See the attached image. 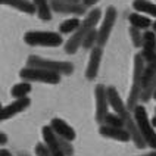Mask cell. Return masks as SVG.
I'll use <instances>...</instances> for the list:
<instances>
[{
	"mask_svg": "<svg viewBox=\"0 0 156 156\" xmlns=\"http://www.w3.org/2000/svg\"><path fill=\"white\" fill-rule=\"evenodd\" d=\"M100 18H102V10H100V9L90 10L86 15V18L83 19L80 28L71 35V38L66 41V44H65V52L68 53V55L77 53V50L80 49V46H83V41H84V38L87 37V34H88L91 30H94L96 25H97V22L100 21Z\"/></svg>",
	"mask_w": 156,
	"mask_h": 156,
	"instance_id": "cell-1",
	"label": "cell"
},
{
	"mask_svg": "<svg viewBox=\"0 0 156 156\" xmlns=\"http://www.w3.org/2000/svg\"><path fill=\"white\" fill-rule=\"evenodd\" d=\"M144 59L143 55L137 53L134 56V74H133V86H131L128 100H127V108L130 112H134V109L139 106V100L141 99V91H143V74H144Z\"/></svg>",
	"mask_w": 156,
	"mask_h": 156,
	"instance_id": "cell-2",
	"label": "cell"
},
{
	"mask_svg": "<svg viewBox=\"0 0 156 156\" xmlns=\"http://www.w3.org/2000/svg\"><path fill=\"white\" fill-rule=\"evenodd\" d=\"M134 119L139 125V130L143 136V139L146 141L149 147H152L153 150H156V131L155 127L152 125V121L149 119L146 108L143 105H139L134 109Z\"/></svg>",
	"mask_w": 156,
	"mask_h": 156,
	"instance_id": "cell-3",
	"label": "cell"
},
{
	"mask_svg": "<svg viewBox=\"0 0 156 156\" xmlns=\"http://www.w3.org/2000/svg\"><path fill=\"white\" fill-rule=\"evenodd\" d=\"M27 66L31 68H41V69H47L61 74V75H71L74 72V65L71 62H63V61H49L40 56H30L27 61Z\"/></svg>",
	"mask_w": 156,
	"mask_h": 156,
	"instance_id": "cell-4",
	"label": "cell"
},
{
	"mask_svg": "<svg viewBox=\"0 0 156 156\" xmlns=\"http://www.w3.org/2000/svg\"><path fill=\"white\" fill-rule=\"evenodd\" d=\"M24 41L28 46H44V47H58L63 43L59 33L53 31H28L24 34Z\"/></svg>",
	"mask_w": 156,
	"mask_h": 156,
	"instance_id": "cell-5",
	"label": "cell"
},
{
	"mask_svg": "<svg viewBox=\"0 0 156 156\" xmlns=\"http://www.w3.org/2000/svg\"><path fill=\"white\" fill-rule=\"evenodd\" d=\"M19 77L24 81H38V83H46V84H59L61 81V74L41 69V68H31V66L21 69Z\"/></svg>",
	"mask_w": 156,
	"mask_h": 156,
	"instance_id": "cell-6",
	"label": "cell"
},
{
	"mask_svg": "<svg viewBox=\"0 0 156 156\" xmlns=\"http://www.w3.org/2000/svg\"><path fill=\"white\" fill-rule=\"evenodd\" d=\"M94 99H96V121L99 124H103L105 116L108 115L109 97H108V87L103 84H97L94 88Z\"/></svg>",
	"mask_w": 156,
	"mask_h": 156,
	"instance_id": "cell-7",
	"label": "cell"
},
{
	"mask_svg": "<svg viewBox=\"0 0 156 156\" xmlns=\"http://www.w3.org/2000/svg\"><path fill=\"white\" fill-rule=\"evenodd\" d=\"M116 9L113 6H109L106 8V12H105L103 21H102V25L99 28V40H97V46L99 47H103L106 41L109 40V35H111V31H112L113 25H115V21H116Z\"/></svg>",
	"mask_w": 156,
	"mask_h": 156,
	"instance_id": "cell-8",
	"label": "cell"
},
{
	"mask_svg": "<svg viewBox=\"0 0 156 156\" xmlns=\"http://www.w3.org/2000/svg\"><path fill=\"white\" fill-rule=\"evenodd\" d=\"M53 12L58 13H63V15H75V16H81L86 15L87 8L83 3H62V2H50Z\"/></svg>",
	"mask_w": 156,
	"mask_h": 156,
	"instance_id": "cell-9",
	"label": "cell"
},
{
	"mask_svg": "<svg viewBox=\"0 0 156 156\" xmlns=\"http://www.w3.org/2000/svg\"><path fill=\"white\" fill-rule=\"evenodd\" d=\"M141 55L146 62H150L156 56V33L155 31H144L143 33V47H141Z\"/></svg>",
	"mask_w": 156,
	"mask_h": 156,
	"instance_id": "cell-10",
	"label": "cell"
},
{
	"mask_svg": "<svg viewBox=\"0 0 156 156\" xmlns=\"http://www.w3.org/2000/svg\"><path fill=\"white\" fill-rule=\"evenodd\" d=\"M41 133H43L44 144L49 147V150L52 152V155L53 156H65L63 152L61 150V146H59V137H58V134L52 130V127H50V125L43 127Z\"/></svg>",
	"mask_w": 156,
	"mask_h": 156,
	"instance_id": "cell-11",
	"label": "cell"
},
{
	"mask_svg": "<svg viewBox=\"0 0 156 156\" xmlns=\"http://www.w3.org/2000/svg\"><path fill=\"white\" fill-rule=\"evenodd\" d=\"M31 103V100L28 99V97H24V99H16L15 102H12L10 105L8 106H5L3 109H2V121H6L9 118H12V116H15L18 113L24 112L27 108L30 106Z\"/></svg>",
	"mask_w": 156,
	"mask_h": 156,
	"instance_id": "cell-12",
	"label": "cell"
},
{
	"mask_svg": "<svg viewBox=\"0 0 156 156\" xmlns=\"http://www.w3.org/2000/svg\"><path fill=\"white\" fill-rule=\"evenodd\" d=\"M102 56H103V50H102V47L96 46L94 49H91L90 61H88V65H87V69H86L87 80H94V78L97 77V72H99V66H100Z\"/></svg>",
	"mask_w": 156,
	"mask_h": 156,
	"instance_id": "cell-13",
	"label": "cell"
},
{
	"mask_svg": "<svg viewBox=\"0 0 156 156\" xmlns=\"http://www.w3.org/2000/svg\"><path fill=\"white\" fill-rule=\"evenodd\" d=\"M50 127L62 139H66V140H69V141H72V140H75V137H77L75 130L71 127L69 124H66L63 119H61V118H53L52 122H50Z\"/></svg>",
	"mask_w": 156,
	"mask_h": 156,
	"instance_id": "cell-14",
	"label": "cell"
},
{
	"mask_svg": "<svg viewBox=\"0 0 156 156\" xmlns=\"http://www.w3.org/2000/svg\"><path fill=\"white\" fill-rule=\"evenodd\" d=\"M99 133L100 136L103 137H108V139L112 140H118V141H130L131 136L130 133L125 130V128H119V127H111V125H102L99 128Z\"/></svg>",
	"mask_w": 156,
	"mask_h": 156,
	"instance_id": "cell-15",
	"label": "cell"
},
{
	"mask_svg": "<svg viewBox=\"0 0 156 156\" xmlns=\"http://www.w3.org/2000/svg\"><path fill=\"white\" fill-rule=\"evenodd\" d=\"M108 97H109V105H111V108L113 109L115 113L121 115L122 112H125L128 109L127 105L122 102L121 96L118 94V90L115 87H108Z\"/></svg>",
	"mask_w": 156,
	"mask_h": 156,
	"instance_id": "cell-16",
	"label": "cell"
},
{
	"mask_svg": "<svg viewBox=\"0 0 156 156\" xmlns=\"http://www.w3.org/2000/svg\"><path fill=\"white\" fill-rule=\"evenodd\" d=\"M2 5L5 6H12L19 12H24L28 15H34L37 13V9H35L34 3L30 2V0H2Z\"/></svg>",
	"mask_w": 156,
	"mask_h": 156,
	"instance_id": "cell-17",
	"label": "cell"
},
{
	"mask_svg": "<svg viewBox=\"0 0 156 156\" xmlns=\"http://www.w3.org/2000/svg\"><path fill=\"white\" fill-rule=\"evenodd\" d=\"M128 21H130L131 27H136V28L144 30V31H147L149 28L153 25V22L150 21V18L144 16V15L140 13V12H133V13H130Z\"/></svg>",
	"mask_w": 156,
	"mask_h": 156,
	"instance_id": "cell-18",
	"label": "cell"
},
{
	"mask_svg": "<svg viewBox=\"0 0 156 156\" xmlns=\"http://www.w3.org/2000/svg\"><path fill=\"white\" fill-rule=\"evenodd\" d=\"M35 9H37V15L41 21H50L52 19V6H50V0H33Z\"/></svg>",
	"mask_w": 156,
	"mask_h": 156,
	"instance_id": "cell-19",
	"label": "cell"
},
{
	"mask_svg": "<svg viewBox=\"0 0 156 156\" xmlns=\"http://www.w3.org/2000/svg\"><path fill=\"white\" fill-rule=\"evenodd\" d=\"M133 8H134L136 12L146 13V15L156 18V5L149 2V0H134L133 2Z\"/></svg>",
	"mask_w": 156,
	"mask_h": 156,
	"instance_id": "cell-20",
	"label": "cell"
},
{
	"mask_svg": "<svg viewBox=\"0 0 156 156\" xmlns=\"http://www.w3.org/2000/svg\"><path fill=\"white\" fill-rule=\"evenodd\" d=\"M83 21H80L78 16H74V18H69L66 21H63L61 25H59V33L62 34H71V33H75L80 25H81Z\"/></svg>",
	"mask_w": 156,
	"mask_h": 156,
	"instance_id": "cell-21",
	"label": "cell"
},
{
	"mask_svg": "<svg viewBox=\"0 0 156 156\" xmlns=\"http://www.w3.org/2000/svg\"><path fill=\"white\" fill-rule=\"evenodd\" d=\"M31 91V84L28 81H24V83H19V84H15L10 90V94L15 99H24L27 97V94Z\"/></svg>",
	"mask_w": 156,
	"mask_h": 156,
	"instance_id": "cell-22",
	"label": "cell"
},
{
	"mask_svg": "<svg viewBox=\"0 0 156 156\" xmlns=\"http://www.w3.org/2000/svg\"><path fill=\"white\" fill-rule=\"evenodd\" d=\"M156 93V74L149 80V83L143 87V91H141V102H149Z\"/></svg>",
	"mask_w": 156,
	"mask_h": 156,
	"instance_id": "cell-23",
	"label": "cell"
},
{
	"mask_svg": "<svg viewBox=\"0 0 156 156\" xmlns=\"http://www.w3.org/2000/svg\"><path fill=\"white\" fill-rule=\"evenodd\" d=\"M105 125H111V127H119V128H125V124H124V119L118 113H108L105 116Z\"/></svg>",
	"mask_w": 156,
	"mask_h": 156,
	"instance_id": "cell-24",
	"label": "cell"
},
{
	"mask_svg": "<svg viewBox=\"0 0 156 156\" xmlns=\"http://www.w3.org/2000/svg\"><path fill=\"white\" fill-rule=\"evenodd\" d=\"M97 40H99V30H91L87 37L84 38V41H83V47L87 49V50H90V49H94V44L97 46Z\"/></svg>",
	"mask_w": 156,
	"mask_h": 156,
	"instance_id": "cell-25",
	"label": "cell"
},
{
	"mask_svg": "<svg viewBox=\"0 0 156 156\" xmlns=\"http://www.w3.org/2000/svg\"><path fill=\"white\" fill-rule=\"evenodd\" d=\"M130 38L133 44H134V47H143V33H141V30L139 28H136V27H130Z\"/></svg>",
	"mask_w": 156,
	"mask_h": 156,
	"instance_id": "cell-26",
	"label": "cell"
},
{
	"mask_svg": "<svg viewBox=\"0 0 156 156\" xmlns=\"http://www.w3.org/2000/svg\"><path fill=\"white\" fill-rule=\"evenodd\" d=\"M156 74V56L153 61L147 62V65H146V68H144V74H143V84L146 86L149 83V80L153 77Z\"/></svg>",
	"mask_w": 156,
	"mask_h": 156,
	"instance_id": "cell-27",
	"label": "cell"
},
{
	"mask_svg": "<svg viewBox=\"0 0 156 156\" xmlns=\"http://www.w3.org/2000/svg\"><path fill=\"white\" fill-rule=\"evenodd\" d=\"M58 137H59V136H58ZM59 146H61V150L63 152V155L65 156H72L74 155V147H72V144H71L69 140L59 137Z\"/></svg>",
	"mask_w": 156,
	"mask_h": 156,
	"instance_id": "cell-28",
	"label": "cell"
},
{
	"mask_svg": "<svg viewBox=\"0 0 156 156\" xmlns=\"http://www.w3.org/2000/svg\"><path fill=\"white\" fill-rule=\"evenodd\" d=\"M35 156H53V155L44 143H37L35 144Z\"/></svg>",
	"mask_w": 156,
	"mask_h": 156,
	"instance_id": "cell-29",
	"label": "cell"
},
{
	"mask_svg": "<svg viewBox=\"0 0 156 156\" xmlns=\"http://www.w3.org/2000/svg\"><path fill=\"white\" fill-rule=\"evenodd\" d=\"M97 2H99V0H83V5H84L86 8H90V6H94Z\"/></svg>",
	"mask_w": 156,
	"mask_h": 156,
	"instance_id": "cell-30",
	"label": "cell"
},
{
	"mask_svg": "<svg viewBox=\"0 0 156 156\" xmlns=\"http://www.w3.org/2000/svg\"><path fill=\"white\" fill-rule=\"evenodd\" d=\"M6 143H8V136H6L5 133H2V134H0V144L5 146Z\"/></svg>",
	"mask_w": 156,
	"mask_h": 156,
	"instance_id": "cell-31",
	"label": "cell"
},
{
	"mask_svg": "<svg viewBox=\"0 0 156 156\" xmlns=\"http://www.w3.org/2000/svg\"><path fill=\"white\" fill-rule=\"evenodd\" d=\"M50 2H62V3H83V0H50Z\"/></svg>",
	"mask_w": 156,
	"mask_h": 156,
	"instance_id": "cell-32",
	"label": "cell"
},
{
	"mask_svg": "<svg viewBox=\"0 0 156 156\" xmlns=\"http://www.w3.org/2000/svg\"><path fill=\"white\" fill-rule=\"evenodd\" d=\"M0 156H12V153L8 152L6 149H2V150H0Z\"/></svg>",
	"mask_w": 156,
	"mask_h": 156,
	"instance_id": "cell-33",
	"label": "cell"
},
{
	"mask_svg": "<svg viewBox=\"0 0 156 156\" xmlns=\"http://www.w3.org/2000/svg\"><path fill=\"white\" fill-rule=\"evenodd\" d=\"M140 156H156V150H153V152H149V153H146V155H140Z\"/></svg>",
	"mask_w": 156,
	"mask_h": 156,
	"instance_id": "cell-34",
	"label": "cell"
},
{
	"mask_svg": "<svg viewBox=\"0 0 156 156\" xmlns=\"http://www.w3.org/2000/svg\"><path fill=\"white\" fill-rule=\"evenodd\" d=\"M152 125H153V127L156 128V115L153 116V118H152Z\"/></svg>",
	"mask_w": 156,
	"mask_h": 156,
	"instance_id": "cell-35",
	"label": "cell"
},
{
	"mask_svg": "<svg viewBox=\"0 0 156 156\" xmlns=\"http://www.w3.org/2000/svg\"><path fill=\"white\" fill-rule=\"evenodd\" d=\"M16 156H31V155H28V153H25V152H19Z\"/></svg>",
	"mask_w": 156,
	"mask_h": 156,
	"instance_id": "cell-36",
	"label": "cell"
},
{
	"mask_svg": "<svg viewBox=\"0 0 156 156\" xmlns=\"http://www.w3.org/2000/svg\"><path fill=\"white\" fill-rule=\"evenodd\" d=\"M152 27H153V31L156 33V22H153V25H152Z\"/></svg>",
	"mask_w": 156,
	"mask_h": 156,
	"instance_id": "cell-37",
	"label": "cell"
},
{
	"mask_svg": "<svg viewBox=\"0 0 156 156\" xmlns=\"http://www.w3.org/2000/svg\"><path fill=\"white\" fill-rule=\"evenodd\" d=\"M153 99H155V100H156V93H155V96H153Z\"/></svg>",
	"mask_w": 156,
	"mask_h": 156,
	"instance_id": "cell-38",
	"label": "cell"
},
{
	"mask_svg": "<svg viewBox=\"0 0 156 156\" xmlns=\"http://www.w3.org/2000/svg\"><path fill=\"white\" fill-rule=\"evenodd\" d=\"M155 111H156V109H155Z\"/></svg>",
	"mask_w": 156,
	"mask_h": 156,
	"instance_id": "cell-39",
	"label": "cell"
}]
</instances>
